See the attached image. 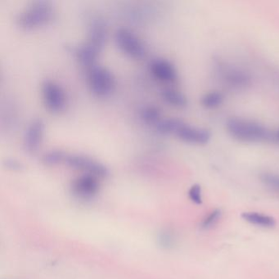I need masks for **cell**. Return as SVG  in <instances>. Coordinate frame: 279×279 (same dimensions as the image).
Returning <instances> with one entry per match:
<instances>
[{
	"label": "cell",
	"instance_id": "9",
	"mask_svg": "<svg viewBox=\"0 0 279 279\" xmlns=\"http://www.w3.org/2000/svg\"><path fill=\"white\" fill-rule=\"evenodd\" d=\"M180 140L191 144L205 145L210 142L211 134L208 129L183 123L175 134Z\"/></svg>",
	"mask_w": 279,
	"mask_h": 279
},
{
	"label": "cell",
	"instance_id": "17",
	"mask_svg": "<svg viewBox=\"0 0 279 279\" xmlns=\"http://www.w3.org/2000/svg\"><path fill=\"white\" fill-rule=\"evenodd\" d=\"M184 121L176 118L162 119L155 125L157 131L162 134H176Z\"/></svg>",
	"mask_w": 279,
	"mask_h": 279
},
{
	"label": "cell",
	"instance_id": "13",
	"mask_svg": "<svg viewBox=\"0 0 279 279\" xmlns=\"http://www.w3.org/2000/svg\"><path fill=\"white\" fill-rule=\"evenodd\" d=\"M101 51L99 49H97L92 44L86 42L77 49L76 55L81 64L90 68V67L95 66V63H96L97 57L99 55Z\"/></svg>",
	"mask_w": 279,
	"mask_h": 279
},
{
	"label": "cell",
	"instance_id": "24",
	"mask_svg": "<svg viewBox=\"0 0 279 279\" xmlns=\"http://www.w3.org/2000/svg\"><path fill=\"white\" fill-rule=\"evenodd\" d=\"M4 166L6 168L12 171H21L23 170L24 166L21 162H19L16 159L8 158L5 160Z\"/></svg>",
	"mask_w": 279,
	"mask_h": 279
},
{
	"label": "cell",
	"instance_id": "16",
	"mask_svg": "<svg viewBox=\"0 0 279 279\" xmlns=\"http://www.w3.org/2000/svg\"><path fill=\"white\" fill-rule=\"evenodd\" d=\"M224 95L220 91H210L205 93L201 99V103L205 108H218L224 103Z\"/></svg>",
	"mask_w": 279,
	"mask_h": 279
},
{
	"label": "cell",
	"instance_id": "3",
	"mask_svg": "<svg viewBox=\"0 0 279 279\" xmlns=\"http://www.w3.org/2000/svg\"><path fill=\"white\" fill-rule=\"evenodd\" d=\"M88 83L93 94L97 97H107L115 89V77L106 67L95 65L89 71Z\"/></svg>",
	"mask_w": 279,
	"mask_h": 279
},
{
	"label": "cell",
	"instance_id": "21",
	"mask_svg": "<svg viewBox=\"0 0 279 279\" xmlns=\"http://www.w3.org/2000/svg\"><path fill=\"white\" fill-rule=\"evenodd\" d=\"M222 211L219 209H215L211 212L209 213L203 219L201 223V228L204 230L210 229L212 227L215 226V224L221 219Z\"/></svg>",
	"mask_w": 279,
	"mask_h": 279
},
{
	"label": "cell",
	"instance_id": "5",
	"mask_svg": "<svg viewBox=\"0 0 279 279\" xmlns=\"http://www.w3.org/2000/svg\"><path fill=\"white\" fill-rule=\"evenodd\" d=\"M42 98L48 110L59 113L67 106V95L63 87L54 81H45L41 86Z\"/></svg>",
	"mask_w": 279,
	"mask_h": 279
},
{
	"label": "cell",
	"instance_id": "11",
	"mask_svg": "<svg viewBox=\"0 0 279 279\" xmlns=\"http://www.w3.org/2000/svg\"><path fill=\"white\" fill-rule=\"evenodd\" d=\"M222 77L224 82L234 89H245L252 83V76L245 70L238 67H228L224 68Z\"/></svg>",
	"mask_w": 279,
	"mask_h": 279
},
{
	"label": "cell",
	"instance_id": "25",
	"mask_svg": "<svg viewBox=\"0 0 279 279\" xmlns=\"http://www.w3.org/2000/svg\"><path fill=\"white\" fill-rule=\"evenodd\" d=\"M274 139H275V140H277L279 143V129H278V131L276 132L275 135H274Z\"/></svg>",
	"mask_w": 279,
	"mask_h": 279
},
{
	"label": "cell",
	"instance_id": "15",
	"mask_svg": "<svg viewBox=\"0 0 279 279\" xmlns=\"http://www.w3.org/2000/svg\"><path fill=\"white\" fill-rule=\"evenodd\" d=\"M162 99L172 106L183 108L187 106V98L183 93L174 89H165L161 93Z\"/></svg>",
	"mask_w": 279,
	"mask_h": 279
},
{
	"label": "cell",
	"instance_id": "2",
	"mask_svg": "<svg viewBox=\"0 0 279 279\" xmlns=\"http://www.w3.org/2000/svg\"><path fill=\"white\" fill-rule=\"evenodd\" d=\"M54 7L52 2L38 0L30 2L19 13L16 22L25 30H35L49 23L53 18Z\"/></svg>",
	"mask_w": 279,
	"mask_h": 279
},
{
	"label": "cell",
	"instance_id": "7",
	"mask_svg": "<svg viewBox=\"0 0 279 279\" xmlns=\"http://www.w3.org/2000/svg\"><path fill=\"white\" fill-rule=\"evenodd\" d=\"M99 188L98 177L90 174H84L76 178L72 185V193L76 197L81 200L93 198L97 196Z\"/></svg>",
	"mask_w": 279,
	"mask_h": 279
},
{
	"label": "cell",
	"instance_id": "23",
	"mask_svg": "<svg viewBox=\"0 0 279 279\" xmlns=\"http://www.w3.org/2000/svg\"><path fill=\"white\" fill-rule=\"evenodd\" d=\"M188 196L192 202L196 205H201L202 203V191L201 186L199 185H192L188 191Z\"/></svg>",
	"mask_w": 279,
	"mask_h": 279
},
{
	"label": "cell",
	"instance_id": "6",
	"mask_svg": "<svg viewBox=\"0 0 279 279\" xmlns=\"http://www.w3.org/2000/svg\"><path fill=\"white\" fill-rule=\"evenodd\" d=\"M64 163L72 168L84 171L85 174H90L98 178L106 177L108 175V170L106 166L86 155L67 154Z\"/></svg>",
	"mask_w": 279,
	"mask_h": 279
},
{
	"label": "cell",
	"instance_id": "20",
	"mask_svg": "<svg viewBox=\"0 0 279 279\" xmlns=\"http://www.w3.org/2000/svg\"><path fill=\"white\" fill-rule=\"evenodd\" d=\"M67 153L63 151L52 150L46 152L43 157V162L47 166H56L65 162Z\"/></svg>",
	"mask_w": 279,
	"mask_h": 279
},
{
	"label": "cell",
	"instance_id": "1",
	"mask_svg": "<svg viewBox=\"0 0 279 279\" xmlns=\"http://www.w3.org/2000/svg\"><path fill=\"white\" fill-rule=\"evenodd\" d=\"M226 129L233 139L243 143H264L274 139V135L266 127L243 118L228 119Z\"/></svg>",
	"mask_w": 279,
	"mask_h": 279
},
{
	"label": "cell",
	"instance_id": "14",
	"mask_svg": "<svg viewBox=\"0 0 279 279\" xmlns=\"http://www.w3.org/2000/svg\"><path fill=\"white\" fill-rule=\"evenodd\" d=\"M242 218L245 221L256 226L273 228L276 225V220L274 217L261 213L254 212V211L242 213Z\"/></svg>",
	"mask_w": 279,
	"mask_h": 279
},
{
	"label": "cell",
	"instance_id": "12",
	"mask_svg": "<svg viewBox=\"0 0 279 279\" xmlns=\"http://www.w3.org/2000/svg\"><path fill=\"white\" fill-rule=\"evenodd\" d=\"M107 39L106 25L100 19H93L89 26L88 41L100 50L103 49Z\"/></svg>",
	"mask_w": 279,
	"mask_h": 279
},
{
	"label": "cell",
	"instance_id": "4",
	"mask_svg": "<svg viewBox=\"0 0 279 279\" xmlns=\"http://www.w3.org/2000/svg\"><path fill=\"white\" fill-rule=\"evenodd\" d=\"M114 39L116 46L129 58L141 59L145 57V44L133 30L120 28L115 31Z\"/></svg>",
	"mask_w": 279,
	"mask_h": 279
},
{
	"label": "cell",
	"instance_id": "22",
	"mask_svg": "<svg viewBox=\"0 0 279 279\" xmlns=\"http://www.w3.org/2000/svg\"><path fill=\"white\" fill-rule=\"evenodd\" d=\"M261 180L269 188L279 192V175L266 172L261 175Z\"/></svg>",
	"mask_w": 279,
	"mask_h": 279
},
{
	"label": "cell",
	"instance_id": "18",
	"mask_svg": "<svg viewBox=\"0 0 279 279\" xmlns=\"http://www.w3.org/2000/svg\"><path fill=\"white\" fill-rule=\"evenodd\" d=\"M140 117L144 122L156 125L161 119V111L154 106L143 107L140 111Z\"/></svg>",
	"mask_w": 279,
	"mask_h": 279
},
{
	"label": "cell",
	"instance_id": "10",
	"mask_svg": "<svg viewBox=\"0 0 279 279\" xmlns=\"http://www.w3.org/2000/svg\"><path fill=\"white\" fill-rule=\"evenodd\" d=\"M151 73L162 82L171 83L177 80L178 73L173 63L164 58H156L149 65Z\"/></svg>",
	"mask_w": 279,
	"mask_h": 279
},
{
	"label": "cell",
	"instance_id": "8",
	"mask_svg": "<svg viewBox=\"0 0 279 279\" xmlns=\"http://www.w3.org/2000/svg\"><path fill=\"white\" fill-rule=\"evenodd\" d=\"M45 125L43 120L35 119L28 125L24 133L23 143L25 150L30 153L37 152L44 139Z\"/></svg>",
	"mask_w": 279,
	"mask_h": 279
},
{
	"label": "cell",
	"instance_id": "19",
	"mask_svg": "<svg viewBox=\"0 0 279 279\" xmlns=\"http://www.w3.org/2000/svg\"><path fill=\"white\" fill-rule=\"evenodd\" d=\"M157 242L160 247L164 249H171L176 245V237L170 229H163L158 233Z\"/></svg>",
	"mask_w": 279,
	"mask_h": 279
}]
</instances>
